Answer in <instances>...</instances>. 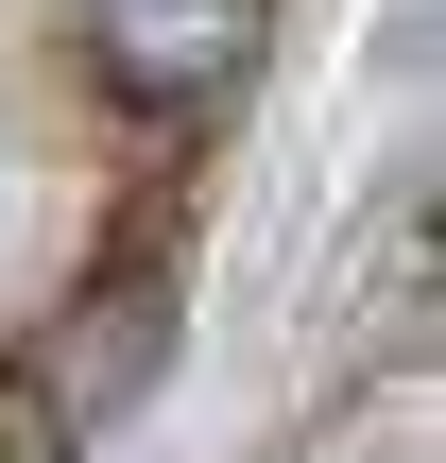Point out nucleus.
Masks as SVG:
<instances>
[{
    "label": "nucleus",
    "instance_id": "7ed1b4c3",
    "mask_svg": "<svg viewBox=\"0 0 446 463\" xmlns=\"http://www.w3.org/2000/svg\"><path fill=\"white\" fill-rule=\"evenodd\" d=\"M446 447V395H430V361H395V378H361L327 430H309V463H430Z\"/></svg>",
    "mask_w": 446,
    "mask_h": 463
},
{
    "label": "nucleus",
    "instance_id": "20e7f679",
    "mask_svg": "<svg viewBox=\"0 0 446 463\" xmlns=\"http://www.w3.org/2000/svg\"><path fill=\"white\" fill-rule=\"evenodd\" d=\"M0 463H69V430H52V412H34L17 378H0Z\"/></svg>",
    "mask_w": 446,
    "mask_h": 463
},
{
    "label": "nucleus",
    "instance_id": "f257e3e1",
    "mask_svg": "<svg viewBox=\"0 0 446 463\" xmlns=\"http://www.w3.org/2000/svg\"><path fill=\"white\" fill-rule=\"evenodd\" d=\"M155 361H172V275H155V258H120V275H86V292H69V309H52L0 378H17L69 447H86L103 412H138V395H155Z\"/></svg>",
    "mask_w": 446,
    "mask_h": 463
},
{
    "label": "nucleus",
    "instance_id": "f03ea898",
    "mask_svg": "<svg viewBox=\"0 0 446 463\" xmlns=\"http://www.w3.org/2000/svg\"><path fill=\"white\" fill-rule=\"evenodd\" d=\"M258 17L275 0H86V69H103V103L189 120V103H223L258 69Z\"/></svg>",
    "mask_w": 446,
    "mask_h": 463
}]
</instances>
